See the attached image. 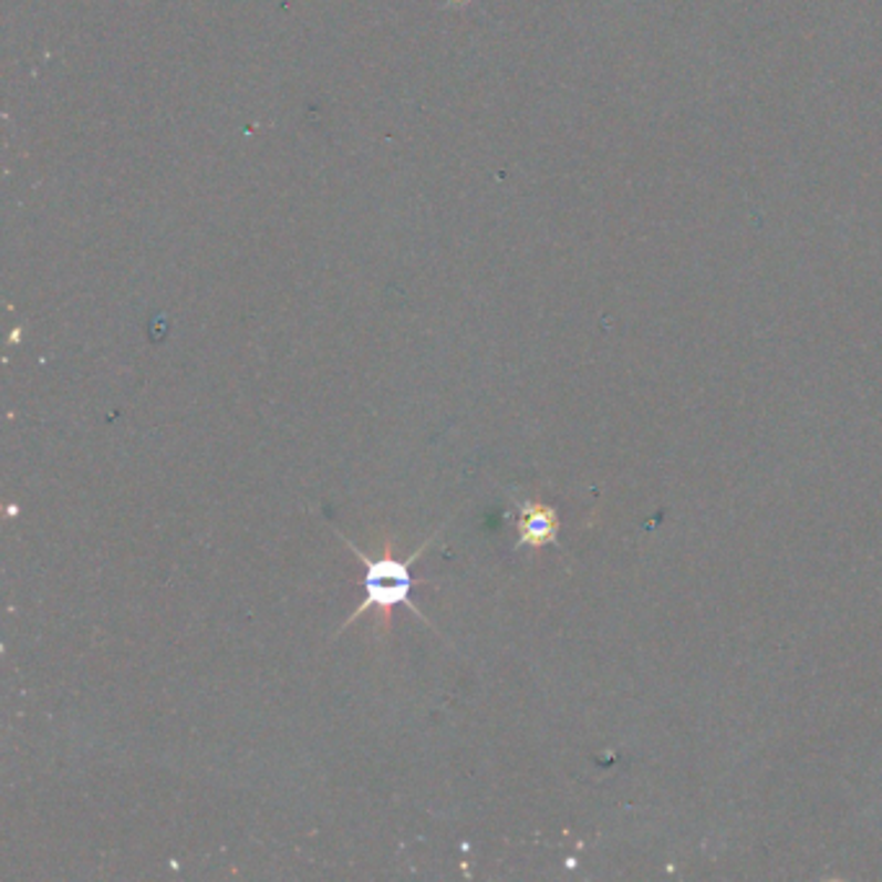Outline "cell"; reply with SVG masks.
Instances as JSON below:
<instances>
[{
	"instance_id": "cell-2",
	"label": "cell",
	"mask_w": 882,
	"mask_h": 882,
	"mask_svg": "<svg viewBox=\"0 0 882 882\" xmlns=\"http://www.w3.org/2000/svg\"><path fill=\"white\" fill-rule=\"evenodd\" d=\"M518 547L541 549L557 539V516L554 510L541 502H520V523H518Z\"/></svg>"
},
{
	"instance_id": "cell-1",
	"label": "cell",
	"mask_w": 882,
	"mask_h": 882,
	"mask_svg": "<svg viewBox=\"0 0 882 882\" xmlns=\"http://www.w3.org/2000/svg\"><path fill=\"white\" fill-rule=\"evenodd\" d=\"M342 541L347 543L352 554H355L360 562L365 564V598H363V603L355 609V613H350V619L344 621L342 629H347L352 621L363 619L367 611H378L381 624L388 626V616L396 605H406L414 616L425 619V613H422L417 605L412 603V590L419 582L412 574V564L417 562V559L422 557V551L433 543V539H427L417 551H414L412 557H406V559H396L394 554L371 557V554H365L363 549H357L350 539H344V536H342Z\"/></svg>"
}]
</instances>
